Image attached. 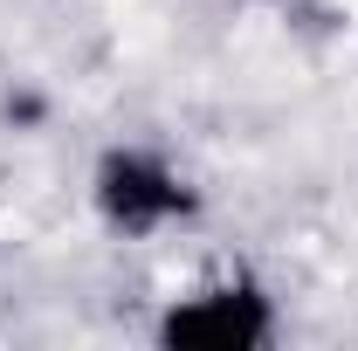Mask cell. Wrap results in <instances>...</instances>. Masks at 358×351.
Returning a JSON list of instances; mask_svg holds the SVG:
<instances>
[{
    "label": "cell",
    "mask_w": 358,
    "mask_h": 351,
    "mask_svg": "<svg viewBox=\"0 0 358 351\" xmlns=\"http://www.w3.org/2000/svg\"><path fill=\"white\" fill-rule=\"evenodd\" d=\"M262 331H268V317L248 289H227V296H207V303L166 317V345L173 351H248Z\"/></svg>",
    "instance_id": "1"
},
{
    "label": "cell",
    "mask_w": 358,
    "mask_h": 351,
    "mask_svg": "<svg viewBox=\"0 0 358 351\" xmlns=\"http://www.w3.org/2000/svg\"><path fill=\"white\" fill-rule=\"evenodd\" d=\"M103 214L124 220V227H152L173 207H186V193L173 186V173H159L152 159H103Z\"/></svg>",
    "instance_id": "2"
}]
</instances>
